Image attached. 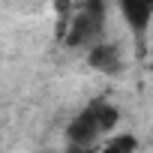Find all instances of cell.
Wrapping results in <instances>:
<instances>
[{"mask_svg": "<svg viewBox=\"0 0 153 153\" xmlns=\"http://www.w3.org/2000/svg\"><path fill=\"white\" fill-rule=\"evenodd\" d=\"M99 6H87L81 9L78 15L72 18L69 24V33H66V45L69 48H93L99 42Z\"/></svg>", "mask_w": 153, "mask_h": 153, "instance_id": "6da1fadb", "label": "cell"}, {"mask_svg": "<svg viewBox=\"0 0 153 153\" xmlns=\"http://www.w3.org/2000/svg\"><path fill=\"white\" fill-rule=\"evenodd\" d=\"M99 123H96V114L93 108H84L81 114H75L66 126V138H69V147H81V150H90L93 141L99 138Z\"/></svg>", "mask_w": 153, "mask_h": 153, "instance_id": "7a4b0ae2", "label": "cell"}, {"mask_svg": "<svg viewBox=\"0 0 153 153\" xmlns=\"http://www.w3.org/2000/svg\"><path fill=\"white\" fill-rule=\"evenodd\" d=\"M90 66H96L99 72H108V75H117L120 66H123V57H120V48L111 45V42H96L87 54Z\"/></svg>", "mask_w": 153, "mask_h": 153, "instance_id": "3957f363", "label": "cell"}, {"mask_svg": "<svg viewBox=\"0 0 153 153\" xmlns=\"http://www.w3.org/2000/svg\"><path fill=\"white\" fill-rule=\"evenodd\" d=\"M120 12L132 24V30L138 36H144V30H147V24L153 18V3H147V0H126V3H120Z\"/></svg>", "mask_w": 153, "mask_h": 153, "instance_id": "277c9868", "label": "cell"}, {"mask_svg": "<svg viewBox=\"0 0 153 153\" xmlns=\"http://www.w3.org/2000/svg\"><path fill=\"white\" fill-rule=\"evenodd\" d=\"M93 114H96V123H99V132H111L114 126H117V120H120V111L114 108V105H93Z\"/></svg>", "mask_w": 153, "mask_h": 153, "instance_id": "5b68a950", "label": "cell"}, {"mask_svg": "<svg viewBox=\"0 0 153 153\" xmlns=\"http://www.w3.org/2000/svg\"><path fill=\"white\" fill-rule=\"evenodd\" d=\"M102 153H123V150H117V147H111V144H105V150Z\"/></svg>", "mask_w": 153, "mask_h": 153, "instance_id": "8992f818", "label": "cell"}]
</instances>
